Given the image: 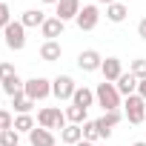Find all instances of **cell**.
Here are the masks:
<instances>
[{
  "label": "cell",
  "instance_id": "6da1fadb",
  "mask_svg": "<svg viewBox=\"0 0 146 146\" xmlns=\"http://www.w3.org/2000/svg\"><path fill=\"white\" fill-rule=\"evenodd\" d=\"M95 100L106 109V112H115L117 106H120V92H117V86L115 83H98V89H95Z\"/></svg>",
  "mask_w": 146,
  "mask_h": 146
},
{
  "label": "cell",
  "instance_id": "7a4b0ae2",
  "mask_svg": "<svg viewBox=\"0 0 146 146\" xmlns=\"http://www.w3.org/2000/svg\"><path fill=\"white\" fill-rule=\"evenodd\" d=\"M37 123L49 132L52 129H66V112H60L57 106H46V109L37 112Z\"/></svg>",
  "mask_w": 146,
  "mask_h": 146
},
{
  "label": "cell",
  "instance_id": "3957f363",
  "mask_svg": "<svg viewBox=\"0 0 146 146\" xmlns=\"http://www.w3.org/2000/svg\"><path fill=\"white\" fill-rule=\"evenodd\" d=\"M3 37H6V46H9L12 52H20V49L26 46V26H23L20 20H12V23L3 29Z\"/></svg>",
  "mask_w": 146,
  "mask_h": 146
},
{
  "label": "cell",
  "instance_id": "277c9868",
  "mask_svg": "<svg viewBox=\"0 0 146 146\" xmlns=\"http://www.w3.org/2000/svg\"><path fill=\"white\" fill-rule=\"evenodd\" d=\"M23 92H26V98H32V100L37 103V100H43V98L52 95V83H49L46 78H29L26 86H23Z\"/></svg>",
  "mask_w": 146,
  "mask_h": 146
},
{
  "label": "cell",
  "instance_id": "5b68a950",
  "mask_svg": "<svg viewBox=\"0 0 146 146\" xmlns=\"http://www.w3.org/2000/svg\"><path fill=\"white\" fill-rule=\"evenodd\" d=\"M126 120L135 123V126L146 120V100L140 95H129L126 98Z\"/></svg>",
  "mask_w": 146,
  "mask_h": 146
},
{
  "label": "cell",
  "instance_id": "8992f818",
  "mask_svg": "<svg viewBox=\"0 0 146 146\" xmlns=\"http://www.w3.org/2000/svg\"><path fill=\"white\" fill-rule=\"evenodd\" d=\"M75 92H78V86H75V80H72L69 75H60V78L52 80V95H54L57 100H72Z\"/></svg>",
  "mask_w": 146,
  "mask_h": 146
},
{
  "label": "cell",
  "instance_id": "52a82bcc",
  "mask_svg": "<svg viewBox=\"0 0 146 146\" xmlns=\"http://www.w3.org/2000/svg\"><path fill=\"white\" fill-rule=\"evenodd\" d=\"M75 20H78V29L80 32H92L98 26V20H100V12H98V6H83Z\"/></svg>",
  "mask_w": 146,
  "mask_h": 146
},
{
  "label": "cell",
  "instance_id": "ba28073f",
  "mask_svg": "<svg viewBox=\"0 0 146 146\" xmlns=\"http://www.w3.org/2000/svg\"><path fill=\"white\" fill-rule=\"evenodd\" d=\"M78 66H80L83 72H98V69L103 66V57H100L95 49H86V52L78 54Z\"/></svg>",
  "mask_w": 146,
  "mask_h": 146
},
{
  "label": "cell",
  "instance_id": "9c48e42d",
  "mask_svg": "<svg viewBox=\"0 0 146 146\" xmlns=\"http://www.w3.org/2000/svg\"><path fill=\"white\" fill-rule=\"evenodd\" d=\"M100 72H103V80L106 83H117V78L123 75V63L117 57H106L103 66H100Z\"/></svg>",
  "mask_w": 146,
  "mask_h": 146
},
{
  "label": "cell",
  "instance_id": "30bf717a",
  "mask_svg": "<svg viewBox=\"0 0 146 146\" xmlns=\"http://www.w3.org/2000/svg\"><path fill=\"white\" fill-rule=\"evenodd\" d=\"M95 123H98V129H100V137H109L112 129L120 123V112H117V109H115V112H103V117H98Z\"/></svg>",
  "mask_w": 146,
  "mask_h": 146
},
{
  "label": "cell",
  "instance_id": "8fae6325",
  "mask_svg": "<svg viewBox=\"0 0 146 146\" xmlns=\"http://www.w3.org/2000/svg\"><path fill=\"white\" fill-rule=\"evenodd\" d=\"M78 15H80V0H60V3H57V15H54V17H60V20L66 23V20L78 17Z\"/></svg>",
  "mask_w": 146,
  "mask_h": 146
},
{
  "label": "cell",
  "instance_id": "7c38bea8",
  "mask_svg": "<svg viewBox=\"0 0 146 146\" xmlns=\"http://www.w3.org/2000/svg\"><path fill=\"white\" fill-rule=\"evenodd\" d=\"M60 140H63L66 146H78V143L83 140V126H78V123H66V129H60Z\"/></svg>",
  "mask_w": 146,
  "mask_h": 146
},
{
  "label": "cell",
  "instance_id": "4fadbf2b",
  "mask_svg": "<svg viewBox=\"0 0 146 146\" xmlns=\"http://www.w3.org/2000/svg\"><path fill=\"white\" fill-rule=\"evenodd\" d=\"M137 83H140V80L132 75V72H123V75L117 78V83H115V86H117V92H120V95H126V98H129V95H137Z\"/></svg>",
  "mask_w": 146,
  "mask_h": 146
},
{
  "label": "cell",
  "instance_id": "5bb4252c",
  "mask_svg": "<svg viewBox=\"0 0 146 146\" xmlns=\"http://www.w3.org/2000/svg\"><path fill=\"white\" fill-rule=\"evenodd\" d=\"M29 143H32V146H57V143H54V135H52L49 129H43V126H40V129L35 126V129L29 132Z\"/></svg>",
  "mask_w": 146,
  "mask_h": 146
},
{
  "label": "cell",
  "instance_id": "9a60e30c",
  "mask_svg": "<svg viewBox=\"0 0 146 146\" xmlns=\"http://www.w3.org/2000/svg\"><path fill=\"white\" fill-rule=\"evenodd\" d=\"M40 32H43L46 40H54V37L63 35V20H60V17H46V23L40 26Z\"/></svg>",
  "mask_w": 146,
  "mask_h": 146
},
{
  "label": "cell",
  "instance_id": "2e32d148",
  "mask_svg": "<svg viewBox=\"0 0 146 146\" xmlns=\"http://www.w3.org/2000/svg\"><path fill=\"white\" fill-rule=\"evenodd\" d=\"M60 54H63V49H60V43H57V40H46V43L40 46V57H43L46 63L60 60Z\"/></svg>",
  "mask_w": 146,
  "mask_h": 146
},
{
  "label": "cell",
  "instance_id": "e0dca14e",
  "mask_svg": "<svg viewBox=\"0 0 146 146\" xmlns=\"http://www.w3.org/2000/svg\"><path fill=\"white\" fill-rule=\"evenodd\" d=\"M20 23H23L26 29H37V26H43V23H46V15H43L40 9H29V12H23Z\"/></svg>",
  "mask_w": 146,
  "mask_h": 146
},
{
  "label": "cell",
  "instance_id": "ac0fdd59",
  "mask_svg": "<svg viewBox=\"0 0 146 146\" xmlns=\"http://www.w3.org/2000/svg\"><path fill=\"white\" fill-rule=\"evenodd\" d=\"M72 103L89 109V106L95 103V92H92V89H86V86H78V92H75V98H72Z\"/></svg>",
  "mask_w": 146,
  "mask_h": 146
},
{
  "label": "cell",
  "instance_id": "d6986e66",
  "mask_svg": "<svg viewBox=\"0 0 146 146\" xmlns=\"http://www.w3.org/2000/svg\"><path fill=\"white\" fill-rule=\"evenodd\" d=\"M12 106H15V112H17V115H29V112H32V106H35V100H32V98H26V92H17V95L12 98Z\"/></svg>",
  "mask_w": 146,
  "mask_h": 146
},
{
  "label": "cell",
  "instance_id": "ffe728a7",
  "mask_svg": "<svg viewBox=\"0 0 146 146\" xmlns=\"http://www.w3.org/2000/svg\"><path fill=\"white\" fill-rule=\"evenodd\" d=\"M126 15H129V9H126L123 3H112V6H106V17H109L112 23H123Z\"/></svg>",
  "mask_w": 146,
  "mask_h": 146
},
{
  "label": "cell",
  "instance_id": "44dd1931",
  "mask_svg": "<svg viewBox=\"0 0 146 146\" xmlns=\"http://www.w3.org/2000/svg\"><path fill=\"white\" fill-rule=\"evenodd\" d=\"M86 112H89V109H83V106H75V103H72V106L66 109V120H69V123L83 126V123H86Z\"/></svg>",
  "mask_w": 146,
  "mask_h": 146
},
{
  "label": "cell",
  "instance_id": "7402d4cb",
  "mask_svg": "<svg viewBox=\"0 0 146 146\" xmlns=\"http://www.w3.org/2000/svg\"><path fill=\"white\" fill-rule=\"evenodd\" d=\"M23 86H26V80H20L17 75H15V78H9V80H3V92H6L9 98H15L17 92H23Z\"/></svg>",
  "mask_w": 146,
  "mask_h": 146
},
{
  "label": "cell",
  "instance_id": "603a6c76",
  "mask_svg": "<svg viewBox=\"0 0 146 146\" xmlns=\"http://www.w3.org/2000/svg\"><path fill=\"white\" fill-rule=\"evenodd\" d=\"M12 129H17V132H32V129H35V117H32V115H17Z\"/></svg>",
  "mask_w": 146,
  "mask_h": 146
},
{
  "label": "cell",
  "instance_id": "cb8c5ba5",
  "mask_svg": "<svg viewBox=\"0 0 146 146\" xmlns=\"http://www.w3.org/2000/svg\"><path fill=\"white\" fill-rule=\"evenodd\" d=\"M83 140H89V143L100 140V129H98L95 120H86V123H83Z\"/></svg>",
  "mask_w": 146,
  "mask_h": 146
},
{
  "label": "cell",
  "instance_id": "d4e9b609",
  "mask_svg": "<svg viewBox=\"0 0 146 146\" xmlns=\"http://www.w3.org/2000/svg\"><path fill=\"white\" fill-rule=\"evenodd\" d=\"M17 129H6V132H0V146H17Z\"/></svg>",
  "mask_w": 146,
  "mask_h": 146
},
{
  "label": "cell",
  "instance_id": "484cf974",
  "mask_svg": "<svg viewBox=\"0 0 146 146\" xmlns=\"http://www.w3.org/2000/svg\"><path fill=\"white\" fill-rule=\"evenodd\" d=\"M129 72H132V75H135L137 80H146V60H143V57L132 60V69H129Z\"/></svg>",
  "mask_w": 146,
  "mask_h": 146
},
{
  "label": "cell",
  "instance_id": "4316f807",
  "mask_svg": "<svg viewBox=\"0 0 146 146\" xmlns=\"http://www.w3.org/2000/svg\"><path fill=\"white\" fill-rule=\"evenodd\" d=\"M9 23H12V9L6 3H0V29H6Z\"/></svg>",
  "mask_w": 146,
  "mask_h": 146
},
{
  "label": "cell",
  "instance_id": "83f0119b",
  "mask_svg": "<svg viewBox=\"0 0 146 146\" xmlns=\"http://www.w3.org/2000/svg\"><path fill=\"white\" fill-rule=\"evenodd\" d=\"M17 72H15V66L12 63H0V83L3 80H9V78H15Z\"/></svg>",
  "mask_w": 146,
  "mask_h": 146
},
{
  "label": "cell",
  "instance_id": "f1b7e54d",
  "mask_svg": "<svg viewBox=\"0 0 146 146\" xmlns=\"http://www.w3.org/2000/svg\"><path fill=\"white\" fill-rule=\"evenodd\" d=\"M12 126H15V117H12L9 112L0 109V132H6V129H12Z\"/></svg>",
  "mask_w": 146,
  "mask_h": 146
},
{
  "label": "cell",
  "instance_id": "f546056e",
  "mask_svg": "<svg viewBox=\"0 0 146 146\" xmlns=\"http://www.w3.org/2000/svg\"><path fill=\"white\" fill-rule=\"evenodd\" d=\"M137 35H140V40H146V17L137 23Z\"/></svg>",
  "mask_w": 146,
  "mask_h": 146
},
{
  "label": "cell",
  "instance_id": "4dcf8cb0",
  "mask_svg": "<svg viewBox=\"0 0 146 146\" xmlns=\"http://www.w3.org/2000/svg\"><path fill=\"white\" fill-rule=\"evenodd\" d=\"M137 95L146 100V80H140V83H137Z\"/></svg>",
  "mask_w": 146,
  "mask_h": 146
},
{
  "label": "cell",
  "instance_id": "1f68e13d",
  "mask_svg": "<svg viewBox=\"0 0 146 146\" xmlns=\"http://www.w3.org/2000/svg\"><path fill=\"white\" fill-rule=\"evenodd\" d=\"M78 146H95V143H89V140H80V143H78Z\"/></svg>",
  "mask_w": 146,
  "mask_h": 146
},
{
  "label": "cell",
  "instance_id": "d6a6232c",
  "mask_svg": "<svg viewBox=\"0 0 146 146\" xmlns=\"http://www.w3.org/2000/svg\"><path fill=\"white\" fill-rule=\"evenodd\" d=\"M100 3H106V6H112V3H117V0H100Z\"/></svg>",
  "mask_w": 146,
  "mask_h": 146
},
{
  "label": "cell",
  "instance_id": "836d02e7",
  "mask_svg": "<svg viewBox=\"0 0 146 146\" xmlns=\"http://www.w3.org/2000/svg\"><path fill=\"white\" fill-rule=\"evenodd\" d=\"M43 3H54V6H57V3H60V0H43Z\"/></svg>",
  "mask_w": 146,
  "mask_h": 146
},
{
  "label": "cell",
  "instance_id": "e575fe53",
  "mask_svg": "<svg viewBox=\"0 0 146 146\" xmlns=\"http://www.w3.org/2000/svg\"><path fill=\"white\" fill-rule=\"evenodd\" d=\"M132 146H146V143H143V140H137V143H132Z\"/></svg>",
  "mask_w": 146,
  "mask_h": 146
},
{
  "label": "cell",
  "instance_id": "d590c367",
  "mask_svg": "<svg viewBox=\"0 0 146 146\" xmlns=\"http://www.w3.org/2000/svg\"><path fill=\"white\" fill-rule=\"evenodd\" d=\"M17 146H20V143H17Z\"/></svg>",
  "mask_w": 146,
  "mask_h": 146
}]
</instances>
